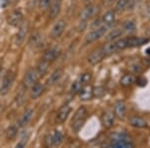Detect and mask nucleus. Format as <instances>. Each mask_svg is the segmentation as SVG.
I'll return each instance as SVG.
<instances>
[{
    "label": "nucleus",
    "mask_w": 150,
    "mask_h": 148,
    "mask_svg": "<svg viewBox=\"0 0 150 148\" xmlns=\"http://www.w3.org/2000/svg\"><path fill=\"white\" fill-rule=\"evenodd\" d=\"M79 97H80V100L82 101H88L90 99H92L93 95V87L90 84H85L81 88V90L79 91Z\"/></svg>",
    "instance_id": "15"
},
{
    "label": "nucleus",
    "mask_w": 150,
    "mask_h": 148,
    "mask_svg": "<svg viewBox=\"0 0 150 148\" xmlns=\"http://www.w3.org/2000/svg\"><path fill=\"white\" fill-rule=\"evenodd\" d=\"M25 90H26V88L23 86L22 89H21V90L17 93V95H16L15 101H16V104H17L18 106H21L24 103V101H25V99H26Z\"/></svg>",
    "instance_id": "34"
},
{
    "label": "nucleus",
    "mask_w": 150,
    "mask_h": 148,
    "mask_svg": "<svg viewBox=\"0 0 150 148\" xmlns=\"http://www.w3.org/2000/svg\"><path fill=\"white\" fill-rule=\"evenodd\" d=\"M129 124L135 128H144L147 126L146 120L139 116H132L129 119Z\"/></svg>",
    "instance_id": "25"
},
{
    "label": "nucleus",
    "mask_w": 150,
    "mask_h": 148,
    "mask_svg": "<svg viewBox=\"0 0 150 148\" xmlns=\"http://www.w3.org/2000/svg\"><path fill=\"white\" fill-rule=\"evenodd\" d=\"M60 55V49L58 47H51L45 51L44 55H43V59L47 60L49 62H52L54 60H56L58 56Z\"/></svg>",
    "instance_id": "20"
},
{
    "label": "nucleus",
    "mask_w": 150,
    "mask_h": 148,
    "mask_svg": "<svg viewBox=\"0 0 150 148\" xmlns=\"http://www.w3.org/2000/svg\"><path fill=\"white\" fill-rule=\"evenodd\" d=\"M71 110L72 109L69 105H63L58 110V112L56 114V122L58 124H62V123L66 121L70 112H71Z\"/></svg>",
    "instance_id": "13"
},
{
    "label": "nucleus",
    "mask_w": 150,
    "mask_h": 148,
    "mask_svg": "<svg viewBox=\"0 0 150 148\" xmlns=\"http://www.w3.org/2000/svg\"><path fill=\"white\" fill-rule=\"evenodd\" d=\"M29 31V22L27 20H24L22 24L19 26V30L15 35V39H14V43L17 46L22 45L24 43V40L26 38V35L28 34Z\"/></svg>",
    "instance_id": "7"
},
{
    "label": "nucleus",
    "mask_w": 150,
    "mask_h": 148,
    "mask_svg": "<svg viewBox=\"0 0 150 148\" xmlns=\"http://www.w3.org/2000/svg\"><path fill=\"white\" fill-rule=\"evenodd\" d=\"M62 6V0H52L51 4L49 5V18L50 19H55L58 16V14L60 13Z\"/></svg>",
    "instance_id": "14"
},
{
    "label": "nucleus",
    "mask_w": 150,
    "mask_h": 148,
    "mask_svg": "<svg viewBox=\"0 0 150 148\" xmlns=\"http://www.w3.org/2000/svg\"><path fill=\"white\" fill-rule=\"evenodd\" d=\"M65 27H66V22H65L63 19L58 20L57 22L53 25L51 31H50V34H49L50 37H51L52 39H57V38H59L60 36L62 35V33L64 32Z\"/></svg>",
    "instance_id": "10"
},
{
    "label": "nucleus",
    "mask_w": 150,
    "mask_h": 148,
    "mask_svg": "<svg viewBox=\"0 0 150 148\" xmlns=\"http://www.w3.org/2000/svg\"><path fill=\"white\" fill-rule=\"evenodd\" d=\"M147 54H150V48H148V49H147Z\"/></svg>",
    "instance_id": "39"
},
{
    "label": "nucleus",
    "mask_w": 150,
    "mask_h": 148,
    "mask_svg": "<svg viewBox=\"0 0 150 148\" xmlns=\"http://www.w3.org/2000/svg\"><path fill=\"white\" fill-rule=\"evenodd\" d=\"M30 137V132L29 131H24V132L21 133V136H20V140L18 141V143L16 144V147L17 148H22L27 144L28 139Z\"/></svg>",
    "instance_id": "31"
},
{
    "label": "nucleus",
    "mask_w": 150,
    "mask_h": 148,
    "mask_svg": "<svg viewBox=\"0 0 150 148\" xmlns=\"http://www.w3.org/2000/svg\"><path fill=\"white\" fill-rule=\"evenodd\" d=\"M114 114L119 119H123L126 115V104L123 100H118L114 105Z\"/></svg>",
    "instance_id": "16"
},
{
    "label": "nucleus",
    "mask_w": 150,
    "mask_h": 148,
    "mask_svg": "<svg viewBox=\"0 0 150 148\" xmlns=\"http://www.w3.org/2000/svg\"><path fill=\"white\" fill-rule=\"evenodd\" d=\"M115 119V114L112 111H105L102 115H101V123L104 128H110L114 124Z\"/></svg>",
    "instance_id": "12"
},
{
    "label": "nucleus",
    "mask_w": 150,
    "mask_h": 148,
    "mask_svg": "<svg viewBox=\"0 0 150 148\" xmlns=\"http://www.w3.org/2000/svg\"><path fill=\"white\" fill-rule=\"evenodd\" d=\"M135 77L131 74H126L124 76H122V78L120 79V84L122 86H130L131 84L134 83Z\"/></svg>",
    "instance_id": "33"
},
{
    "label": "nucleus",
    "mask_w": 150,
    "mask_h": 148,
    "mask_svg": "<svg viewBox=\"0 0 150 148\" xmlns=\"http://www.w3.org/2000/svg\"><path fill=\"white\" fill-rule=\"evenodd\" d=\"M33 115H34V110H33L32 108H28L27 110L22 114L20 119H19L18 127H25L33 118Z\"/></svg>",
    "instance_id": "17"
},
{
    "label": "nucleus",
    "mask_w": 150,
    "mask_h": 148,
    "mask_svg": "<svg viewBox=\"0 0 150 148\" xmlns=\"http://www.w3.org/2000/svg\"><path fill=\"white\" fill-rule=\"evenodd\" d=\"M51 2H52V0H40L39 8L41 10H46L50 4H51Z\"/></svg>",
    "instance_id": "36"
},
{
    "label": "nucleus",
    "mask_w": 150,
    "mask_h": 148,
    "mask_svg": "<svg viewBox=\"0 0 150 148\" xmlns=\"http://www.w3.org/2000/svg\"><path fill=\"white\" fill-rule=\"evenodd\" d=\"M136 30V24L133 20H128L126 21L122 26V31L126 33H133Z\"/></svg>",
    "instance_id": "29"
},
{
    "label": "nucleus",
    "mask_w": 150,
    "mask_h": 148,
    "mask_svg": "<svg viewBox=\"0 0 150 148\" xmlns=\"http://www.w3.org/2000/svg\"><path fill=\"white\" fill-rule=\"evenodd\" d=\"M149 39L147 38H142V37H127L126 42H127V47H136V46L143 45L146 42H148Z\"/></svg>",
    "instance_id": "22"
},
{
    "label": "nucleus",
    "mask_w": 150,
    "mask_h": 148,
    "mask_svg": "<svg viewBox=\"0 0 150 148\" xmlns=\"http://www.w3.org/2000/svg\"><path fill=\"white\" fill-rule=\"evenodd\" d=\"M24 21L23 14L20 10H13L7 16V23L12 27H19Z\"/></svg>",
    "instance_id": "8"
},
{
    "label": "nucleus",
    "mask_w": 150,
    "mask_h": 148,
    "mask_svg": "<svg viewBox=\"0 0 150 148\" xmlns=\"http://www.w3.org/2000/svg\"><path fill=\"white\" fill-rule=\"evenodd\" d=\"M44 90H45L44 85L41 84V83H38V82H36L34 85L30 87V98L33 99V100L39 98V97L43 94Z\"/></svg>",
    "instance_id": "18"
},
{
    "label": "nucleus",
    "mask_w": 150,
    "mask_h": 148,
    "mask_svg": "<svg viewBox=\"0 0 150 148\" xmlns=\"http://www.w3.org/2000/svg\"><path fill=\"white\" fill-rule=\"evenodd\" d=\"M18 134V126L16 125H10L5 131V137L8 141L15 139Z\"/></svg>",
    "instance_id": "27"
},
{
    "label": "nucleus",
    "mask_w": 150,
    "mask_h": 148,
    "mask_svg": "<svg viewBox=\"0 0 150 148\" xmlns=\"http://www.w3.org/2000/svg\"><path fill=\"white\" fill-rule=\"evenodd\" d=\"M62 75H63V70H62L61 68L55 69L47 80V82H46L47 86L51 87V86H54L55 84H57L58 82H59V80L61 79Z\"/></svg>",
    "instance_id": "19"
},
{
    "label": "nucleus",
    "mask_w": 150,
    "mask_h": 148,
    "mask_svg": "<svg viewBox=\"0 0 150 148\" xmlns=\"http://www.w3.org/2000/svg\"><path fill=\"white\" fill-rule=\"evenodd\" d=\"M122 33H123L122 29H119V28L114 29V30L110 31V32L106 35V41H114L117 39V38H119L120 36L122 35Z\"/></svg>",
    "instance_id": "28"
},
{
    "label": "nucleus",
    "mask_w": 150,
    "mask_h": 148,
    "mask_svg": "<svg viewBox=\"0 0 150 148\" xmlns=\"http://www.w3.org/2000/svg\"><path fill=\"white\" fill-rule=\"evenodd\" d=\"M91 73H84V74H81L79 78L81 79V81L83 82L84 84H88L91 80Z\"/></svg>",
    "instance_id": "37"
},
{
    "label": "nucleus",
    "mask_w": 150,
    "mask_h": 148,
    "mask_svg": "<svg viewBox=\"0 0 150 148\" xmlns=\"http://www.w3.org/2000/svg\"><path fill=\"white\" fill-rule=\"evenodd\" d=\"M115 0H107V2H109V3H112V2H114Z\"/></svg>",
    "instance_id": "38"
},
{
    "label": "nucleus",
    "mask_w": 150,
    "mask_h": 148,
    "mask_svg": "<svg viewBox=\"0 0 150 148\" xmlns=\"http://www.w3.org/2000/svg\"><path fill=\"white\" fill-rule=\"evenodd\" d=\"M129 8V1L128 0H117L115 5V12H123Z\"/></svg>",
    "instance_id": "30"
},
{
    "label": "nucleus",
    "mask_w": 150,
    "mask_h": 148,
    "mask_svg": "<svg viewBox=\"0 0 150 148\" xmlns=\"http://www.w3.org/2000/svg\"><path fill=\"white\" fill-rule=\"evenodd\" d=\"M98 11H99V7L96 6V5H88V6H86L85 8H84L83 10L81 11L80 16H79V18H80V21H83V22H85V21L89 20V19L93 18L94 16H95L96 14L98 13Z\"/></svg>",
    "instance_id": "9"
},
{
    "label": "nucleus",
    "mask_w": 150,
    "mask_h": 148,
    "mask_svg": "<svg viewBox=\"0 0 150 148\" xmlns=\"http://www.w3.org/2000/svg\"><path fill=\"white\" fill-rule=\"evenodd\" d=\"M108 26L106 25H102L98 28H95L93 29L91 32H89L88 34L86 35V38H85V43L86 44H89V43H92L94 41L98 40L99 38H101L102 36L107 32L108 30Z\"/></svg>",
    "instance_id": "6"
},
{
    "label": "nucleus",
    "mask_w": 150,
    "mask_h": 148,
    "mask_svg": "<svg viewBox=\"0 0 150 148\" xmlns=\"http://www.w3.org/2000/svg\"><path fill=\"white\" fill-rule=\"evenodd\" d=\"M43 36L39 32H35L34 34L31 36L30 40H29V44L32 46L33 48H40L43 46Z\"/></svg>",
    "instance_id": "21"
},
{
    "label": "nucleus",
    "mask_w": 150,
    "mask_h": 148,
    "mask_svg": "<svg viewBox=\"0 0 150 148\" xmlns=\"http://www.w3.org/2000/svg\"><path fill=\"white\" fill-rule=\"evenodd\" d=\"M39 74H38L36 68H29L27 71H26L25 75H24L23 78V86L25 87L26 89L30 88L31 86H33L36 82H38L39 80Z\"/></svg>",
    "instance_id": "5"
},
{
    "label": "nucleus",
    "mask_w": 150,
    "mask_h": 148,
    "mask_svg": "<svg viewBox=\"0 0 150 148\" xmlns=\"http://www.w3.org/2000/svg\"><path fill=\"white\" fill-rule=\"evenodd\" d=\"M85 84L83 83V82L81 81L80 78H78L76 80V81H74L73 83H72L71 85V93L73 94V95H75V94H78L79 91L81 90V88L83 87Z\"/></svg>",
    "instance_id": "32"
},
{
    "label": "nucleus",
    "mask_w": 150,
    "mask_h": 148,
    "mask_svg": "<svg viewBox=\"0 0 150 148\" xmlns=\"http://www.w3.org/2000/svg\"><path fill=\"white\" fill-rule=\"evenodd\" d=\"M101 48L103 49L106 57L109 56L111 54H113V53H115L116 51H118V48H117V46H116L115 40L114 41H107V43L104 44L103 46H101Z\"/></svg>",
    "instance_id": "24"
},
{
    "label": "nucleus",
    "mask_w": 150,
    "mask_h": 148,
    "mask_svg": "<svg viewBox=\"0 0 150 148\" xmlns=\"http://www.w3.org/2000/svg\"><path fill=\"white\" fill-rule=\"evenodd\" d=\"M115 10H109L107 11L103 15V17L101 18L103 25H106L108 27H110L111 25H113V23L115 22Z\"/></svg>",
    "instance_id": "23"
},
{
    "label": "nucleus",
    "mask_w": 150,
    "mask_h": 148,
    "mask_svg": "<svg viewBox=\"0 0 150 148\" xmlns=\"http://www.w3.org/2000/svg\"><path fill=\"white\" fill-rule=\"evenodd\" d=\"M49 65H50V62L47 61V60L43 59L38 63L37 67H36V70H37L38 74H39V76H44L45 74L48 72V70H49Z\"/></svg>",
    "instance_id": "26"
},
{
    "label": "nucleus",
    "mask_w": 150,
    "mask_h": 148,
    "mask_svg": "<svg viewBox=\"0 0 150 148\" xmlns=\"http://www.w3.org/2000/svg\"><path fill=\"white\" fill-rule=\"evenodd\" d=\"M87 117H88L87 109L84 106H80L76 110V112H75L71 120V128L73 130V132L78 133L81 130V128L85 124Z\"/></svg>",
    "instance_id": "1"
},
{
    "label": "nucleus",
    "mask_w": 150,
    "mask_h": 148,
    "mask_svg": "<svg viewBox=\"0 0 150 148\" xmlns=\"http://www.w3.org/2000/svg\"><path fill=\"white\" fill-rule=\"evenodd\" d=\"M109 146L116 148H131L134 146V144L132 142V139L127 134L119 133V134H115L111 138Z\"/></svg>",
    "instance_id": "2"
},
{
    "label": "nucleus",
    "mask_w": 150,
    "mask_h": 148,
    "mask_svg": "<svg viewBox=\"0 0 150 148\" xmlns=\"http://www.w3.org/2000/svg\"><path fill=\"white\" fill-rule=\"evenodd\" d=\"M104 94H105V89H104L102 86H98V87L93 88L94 97H98V98H100V97L104 96Z\"/></svg>",
    "instance_id": "35"
},
{
    "label": "nucleus",
    "mask_w": 150,
    "mask_h": 148,
    "mask_svg": "<svg viewBox=\"0 0 150 148\" xmlns=\"http://www.w3.org/2000/svg\"><path fill=\"white\" fill-rule=\"evenodd\" d=\"M105 57H106L105 53H104L102 48L100 47V48H98V49L94 50V51L89 55L88 62L90 63L91 65H95V64H97V63L102 61Z\"/></svg>",
    "instance_id": "11"
},
{
    "label": "nucleus",
    "mask_w": 150,
    "mask_h": 148,
    "mask_svg": "<svg viewBox=\"0 0 150 148\" xmlns=\"http://www.w3.org/2000/svg\"><path fill=\"white\" fill-rule=\"evenodd\" d=\"M14 80H15V73L11 70L7 71L3 75L1 82H0V96H5L10 91Z\"/></svg>",
    "instance_id": "3"
},
{
    "label": "nucleus",
    "mask_w": 150,
    "mask_h": 148,
    "mask_svg": "<svg viewBox=\"0 0 150 148\" xmlns=\"http://www.w3.org/2000/svg\"><path fill=\"white\" fill-rule=\"evenodd\" d=\"M63 133L60 130H54L45 137V145L47 147H57L63 141Z\"/></svg>",
    "instance_id": "4"
}]
</instances>
